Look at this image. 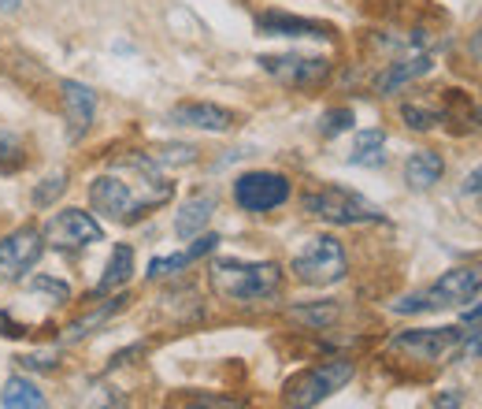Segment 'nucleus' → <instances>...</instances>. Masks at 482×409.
<instances>
[{"label": "nucleus", "instance_id": "obj_1", "mask_svg": "<svg viewBox=\"0 0 482 409\" xmlns=\"http://www.w3.org/2000/svg\"><path fill=\"white\" fill-rule=\"evenodd\" d=\"M119 160L134 172V182L122 175L119 168L97 175L90 182V201H93L97 213H104V216L115 220V223H134L149 209H156V204L171 201L175 187L160 175V164L153 156L134 153V156H119Z\"/></svg>", "mask_w": 482, "mask_h": 409}, {"label": "nucleus", "instance_id": "obj_2", "mask_svg": "<svg viewBox=\"0 0 482 409\" xmlns=\"http://www.w3.org/2000/svg\"><path fill=\"white\" fill-rule=\"evenodd\" d=\"M208 279H212V291L223 301H260V298H271L282 286L279 264H271V261H260V264L216 261Z\"/></svg>", "mask_w": 482, "mask_h": 409}, {"label": "nucleus", "instance_id": "obj_3", "mask_svg": "<svg viewBox=\"0 0 482 409\" xmlns=\"http://www.w3.org/2000/svg\"><path fill=\"white\" fill-rule=\"evenodd\" d=\"M352 373H356V368H352L349 357H334V361H323V365H312V368H304V373L286 380L282 405L286 409H312V405H320L334 391H342V387L352 380Z\"/></svg>", "mask_w": 482, "mask_h": 409}, {"label": "nucleus", "instance_id": "obj_4", "mask_svg": "<svg viewBox=\"0 0 482 409\" xmlns=\"http://www.w3.org/2000/svg\"><path fill=\"white\" fill-rule=\"evenodd\" d=\"M304 213L320 216V220H327V223H338V228H352V223L383 220L379 204H371L367 197H360L356 190H345V187L308 190V194H304Z\"/></svg>", "mask_w": 482, "mask_h": 409}, {"label": "nucleus", "instance_id": "obj_5", "mask_svg": "<svg viewBox=\"0 0 482 409\" xmlns=\"http://www.w3.org/2000/svg\"><path fill=\"white\" fill-rule=\"evenodd\" d=\"M293 276L308 286H334L345 279V250L338 238L316 235L304 242V250L293 257Z\"/></svg>", "mask_w": 482, "mask_h": 409}, {"label": "nucleus", "instance_id": "obj_6", "mask_svg": "<svg viewBox=\"0 0 482 409\" xmlns=\"http://www.w3.org/2000/svg\"><path fill=\"white\" fill-rule=\"evenodd\" d=\"M260 68L271 78H279L282 86H293V90H316L330 78V60L327 56H301V52L260 56Z\"/></svg>", "mask_w": 482, "mask_h": 409}, {"label": "nucleus", "instance_id": "obj_7", "mask_svg": "<svg viewBox=\"0 0 482 409\" xmlns=\"http://www.w3.org/2000/svg\"><path fill=\"white\" fill-rule=\"evenodd\" d=\"M289 197V179L279 172H245L234 182V201L245 213H271Z\"/></svg>", "mask_w": 482, "mask_h": 409}, {"label": "nucleus", "instance_id": "obj_8", "mask_svg": "<svg viewBox=\"0 0 482 409\" xmlns=\"http://www.w3.org/2000/svg\"><path fill=\"white\" fill-rule=\"evenodd\" d=\"M41 238L56 250H75V245H93L104 238V228L82 209H64L56 213L52 220H45V228H41Z\"/></svg>", "mask_w": 482, "mask_h": 409}, {"label": "nucleus", "instance_id": "obj_9", "mask_svg": "<svg viewBox=\"0 0 482 409\" xmlns=\"http://www.w3.org/2000/svg\"><path fill=\"white\" fill-rule=\"evenodd\" d=\"M460 339H464L460 327H412L390 339V350L412 354L415 361H442Z\"/></svg>", "mask_w": 482, "mask_h": 409}, {"label": "nucleus", "instance_id": "obj_10", "mask_svg": "<svg viewBox=\"0 0 482 409\" xmlns=\"http://www.w3.org/2000/svg\"><path fill=\"white\" fill-rule=\"evenodd\" d=\"M41 245H45V238H41L37 228H19L15 235H8L4 242H0V283L23 279L37 264Z\"/></svg>", "mask_w": 482, "mask_h": 409}, {"label": "nucleus", "instance_id": "obj_11", "mask_svg": "<svg viewBox=\"0 0 482 409\" xmlns=\"http://www.w3.org/2000/svg\"><path fill=\"white\" fill-rule=\"evenodd\" d=\"M482 291V264H464V269H453L438 279L431 291H423V305L427 309H442V305H464Z\"/></svg>", "mask_w": 482, "mask_h": 409}, {"label": "nucleus", "instance_id": "obj_12", "mask_svg": "<svg viewBox=\"0 0 482 409\" xmlns=\"http://www.w3.org/2000/svg\"><path fill=\"white\" fill-rule=\"evenodd\" d=\"M59 97H64V119H67V134L71 141H82L86 131L93 127V116H97V93L86 86V82H59Z\"/></svg>", "mask_w": 482, "mask_h": 409}, {"label": "nucleus", "instance_id": "obj_13", "mask_svg": "<svg viewBox=\"0 0 482 409\" xmlns=\"http://www.w3.org/2000/svg\"><path fill=\"white\" fill-rule=\"evenodd\" d=\"M175 127H197V131H230L234 127V112H226L212 100H186V105H175L171 116Z\"/></svg>", "mask_w": 482, "mask_h": 409}, {"label": "nucleus", "instance_id": "obj_14", "mask_svg": "<svg viewBox=\"0 0 482 409\" xmlns=\"http://www.w3.org/2000/svg\"><path fill=\"white\" fill-rule=\"evenodd\" d=\"M260 34H271V37H330V27L323 23H312V19H297L289 12H264L257 19Z\"/></svg>", "mask_w": 482, "mask_h": 409}, {"label": "nucleus", "instance_id": "obj_15", "mask_svg": "<svg viewBox=\"0 0 482 409\" xmlns=\"http://www.w3.org/2000/svg\"><path fill=\"white\" fill-rule=\"evenodd\" d=\"M434 64H431V56H423V52H412V56H405V60H393V64L375 78V90H379L383 97H390V93H397V90H405L412 78H419V75H427Z\"/></svg>", "mask_w": 482, "mask_h": 409}, {"label": "nucleus", "instance_id": "obj_16", "mask_svg": "<svg viewBox=\"0 0 482 409\" xmlns=\"http://www.w3.org/2000/svg\"><path fill=\"white\" fill-rule=\"evenodd\" d=\"M442 172H446V160L434 149H419L405 160V182L412 190H431L434 182L442 179Z\"/></svg>", "mask_w": 482, "mask_h": 409}, {"label": "nucleus", "instance_id": "obj_17", "mask_svg": "<svg viewBox=\"0 0 482 409\" xmlns=\"http://www.w3.org/2000/svg\"><path fill=\"white\" fill-rule=\"evenodd\" d=\"M212 213H216V197H212V194H197V197H190V201L182 204V213L175 216V231H178V238H194V235H201L204 223L212 220Z\"/></svg>", "mask_w": 482, "mask_h": 409}, {"label": "nucleus", "instance_id": "obj_18", "mask_svg": "<svg viewBox=\"0 0 482 409\" xmlns=\"http://www.w3.org/2000/svg\"><path fill=\"white\" fill-rule=\"evenodd\" d=\"M127 294H119V298H112L108 305H100V309H93V313H86V317H82V320H71L67 324V332H64V342H82V339H86L90 332H93V327H100V324H108L115 313H122V309H127Z\"/></svg>", "mask_w": 482, "mask_h": 409}, {"label": "nucleus", "instance_id": "obj_19", "mask_svg": "<svg viewBox=\"0 0 482 409\" xmlns=\"http://www.w3.org/2000/svg\"><path fill=\"white\" fill-rule=\"evenodd\" d=\"M130 276H134V250L127 242H119L112 250V261H108V269H104V276H100L93 294H108V291H115V286L127 283Z\"/></svg>", "mask_w": 482, "mask_h": 409}, {"label": "nucleus", "instance_id": "obj_20", "mask_svg": "<svg viewBox=\"0 0 482 409\" xmlns=\"http://www.w3.org/2000/svg\"><path fill=\"white\" fill-rule=\"evenodd\" d=\"M386 134L375 127V131H360L352 138V149H349V164H360V168H379V164H386Z\"/></svg>", "mask_w": 482, "mask_h": 409}, {"label": "nucleus", "instance_id": "obj_21", "mask_svg": "<svg viewBox=\"0 0 482 409\" xmlns=\"http://www.w3.org/2000/svg\"><path fill=\"white\" fill-rule=\"evenodd\" d=\"M342 317V305L338 301H312V305H293L289 320L293 324H304L308 332H327V327Z\"/></svg>", "mask_w": 482, "mask_h": 409}, {"label": "nucleus", "instance_id": "obj_22", "mask_svg": "<svg viewBox=\"0 0 482 409\" xmlns=\"http://www.w3.org/2000/svg\"><path fill=\"white\" fill-rule=\"evenodd\" d=\"M4 409H45V395L37 391V387L23 376H12L4 383V395H0Z\"/></svg>", "mask_w": 482, "mask_h": 409}, {"label": "nucleus", "instance_id": "obj_23", "mask_svg": "<svg viewBox=\"0 0 482 409\" xmlns=\"http://www.w3.org/2000/svg\"><path fill=\"white\" fill-rule=\"evenodd\" d=\"M167 409H241V402L226 395H208V391H178L167 398Z\"/></svg>", "mask_w": 482, "mask_h": 409}, {"label": "nucleus", "instance_id": "obj_24", "mask_svg": "<svg viewBox=\"0 0 482 409\" xmlns=\"http://www.w3.org/2000/svg\"><path fill=\"white\" fill-rule=\"evenodd\" d=\"M27 164V146L19 134L0 131V172H19Z\"/></svg>", "mask_w": 482, "mask_h": 409}, {"label": "nucleus", "instance_id": "obj_25", "mask_svg": "<svg viewBox=\"0 0 482 409\" xmlns=\"http://www.w3.org/2000/svg\"><path fill=\"white\" fill-rule=\"evenodd\" d=\"M67 190V172H56V175H49L45 182H37V187H34V209H49V204L59 197V194H64Z\"/></svg>", "mask_w": 482, "mask_h": 409}, {"label": "nucleus", "instance_id": "obj_26", "mask_svg": "<svg viewBox=\"0 0 482 409\" xmlns=\"http://www.w3.org/2000/svg\"><path fill=\"white\" fill-rule=\"evenodd\" d=\"M153 160H156V164H175V168H182V164H194V160H197V149L175 141V146H160V149L153 153Z\"/></svg>", "mask_w": 482, "mask_h": 409}, {"label": "nucleus", "instance_id": "obj_27", "mask_svg": "<svg viewBox=\"0 0 482 409\" xmlns=\"http://www.w3.org/2000/svg\"><path fill=\"white\" fill-rule=\"evenodd\" d=\"M352 123H356L352 108H330V112H323V119H320V131H323V134L330 138V134L352 131Z\"/></svg>", "mask_w": 482, "mask_h": 409}, {"label": "nucleus", "instance_id": "obj_28", "mask_svg": "<svg viewBox=\"0 0 482 409\" xmlns=\"http://www.w3.org/2000/svg\"><path fill=\"white\" fill-rule=\"evenodd\" d=\"M401 116H405V123L412 131H434V123H442V116H438V112L419 108V105H405Z\"/></svg>", "mask_w": 482, "mask_h": 409}, {"label": "nucleus", "instance_id": "obj_29", "mask_svg": "<svg viewBox=\"0 0 482 409\" xmlns=\"http://www.w3.org/2000/svg\"><path fill=\"white\" fill-rule=\"evenodd\" d=\"M30 291H37V294H49L56 305H64L67 298H71V291H67V283H59V279H49V276H37L34 283H30Z\"/></svg>", "mask_w": 482, "mask_h": 409}, {"label": "nucleus", "instance_id": "obj_30", "mask_svg": "<svg viewBox=\"0 0 482 409\" xmlns=\"http://www.w3.org/2000/svg\"><path fill=\"white\" fill-rule=\"evenodd\" d=\"M186 264H190V257L186 253H175V257H156L153 264H149V279H160V276H175V272H182Z\"/></svg>", "mask_w": 482, "mask_h": 409}, {"label": "nucleus", "instance_id": "obj_31", "mask_svg": "<svg viewBox=\"0 0 482 409\" xmlns=\"http://www.w3.org/2000/svg\"><path fill=\"white\" fill-rule=\"evenodd\" d=\"M0 335H4V339H27V335H30V327H27V324H19V320H12L4 309H0Z\"/></svg>", "mask_w": 482, "mask_h": 409}, {"label": "nucleus", "instance_id": "obj_32", "mask_svg": "<svg viewBox=\"0 0 482 409\" xmlns=\"http://www.w3.org/2000/svg\"><path fill=\"white\" fill-rule=\"evenodd\" d=\"M216 245H219V235H201V238H194L190 250H186V257L197 261V257H204V253H212Z\"/></svg>", "mask_w": 482, "mask_h": 409}, {"label": "nucleus", "instance_id": "obj_33", "mask_svg": "<svg viewBox=\"0 0 482 409\" xmlns=\"http://www.w3.org/2000/svg\"><path fill=\"white\" fill-rule=\"evenodd\" d=\"M475 357H482V332L468 335L464 346H460V354H456V361H475Z\"/></svg>", "mask_w": 482, "mask_h": 409}, {"label": "nucleus", "instance_id": "obj_34", "mask_svg": "<svg viewBox=\"0 0 482 409\" xmlns=\"http://www.w3.org/2000/svg\"><path fill=\"white\" fill-rule=\"evenodd\" d=\"M19 365H23V368H37V373H41V368H56V361L45 357V354H23V357H19Z\"/></svg>", "mask_w": 482, "mask_h": 409}, {"label": "nucleus", "instance_id": "obj_35", "mask_svg": "<svg viewBox=\"0 0 482 409\" xmlns=\"http://www.w3.org/2000/svg\"><path fill=\"white\" fill-rule=\"evenodd\" d=\"M460 402H464V395H460V391H446V395L434 398V409H460Z\"/></svg>", "mask_w": 482, "mask_h": 409}, {"label": "nucleus", "instance_id": "obj_36", "mask_svg": "<svg viewBox=\"0 0 482 409\" xmlns=\"http://www.w3.org/2000/svg\"><path fill=\"white\" fill-rule=\"evenodd\" d=\"M464 194H482V168H475V172L464 179Z\"/></svg>", "mask_w": 482, "mask_h": 409}, {"label": "nucleus", "instance_id": "obj_37", "mask_svg": "<svg viewBox=\"0 0 482 409\" xmlns=\"http://www.w3.org/2000/svg\"><path fill=\"white\" fill-rule=\"evenodd\" d=\"M471 56H475V60H482V30L471 37Z\"/></svg>", "mask_w": 482, "mask_h": 409}, {"label": "nucleus", "instance_id": "obj_38", "mask_svg": "<svg viewBox=\"0 0 482 409\" xmlns=\"http://www.w3.org/2000/svg\"><path fill=\"white\" fill-rule=\"evenodd\" d=\"M19 4H23V0H0V12L12 15V12H19Z\"/></svg>", "mask_w": 482, "mask_h": 409}, {"label": "nucleus", "instance_id": "obj_39", "mask_svg": "<svg viewBox=\"0 0 482 409\" xmlns=\"http://www.w3.org/2000/svg\"><path fill=\"white\" fill-rule=\"evenodd\" d=\"M464 320H468V324H471V320H482V305H475V309H468V313H464Z\"/></svg>", "mask_w": 482, "mask_h": 409}]
</instances>
